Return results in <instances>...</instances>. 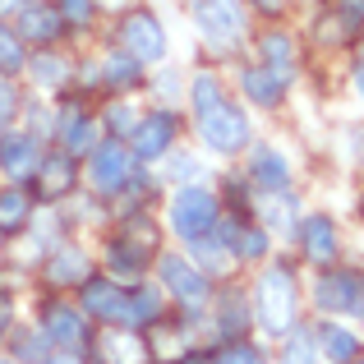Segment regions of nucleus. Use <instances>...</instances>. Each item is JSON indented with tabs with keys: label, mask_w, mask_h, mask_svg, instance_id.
<instances>
[{
	"label": "nucleus",
	"mask_w": 364,
	"mask_h": 364,
	"mask_svg": "<svg viewBox=\"0 0 364 364\" xmlns=\"http://www.w3.org/2000/svg\"><path fill=\"white\" fill-rule=\"evenodd\" d=\"M102 74H107L111 88H120V92H124V88H134V83L143 79V65L134 60V55L124 51V46H116V51H111L107 60H102Z\"/></svg>",
	"instance_id": "obj_26"
},
{
	"label": "nucleus",
	"mask_w": 364,
	"mask_h": 364,
	"mask_svg": "<svg viewBox=\"0 0 364 364\" xmlns=\"http://www.w3.org/2000/svg\"><path fill=\"white\" fill-rule=\"evenodd\" d=\"M23 42H37V46H51L60 42L65 33V18L55 14V5H42V0H23L18 5V28H14Z\"/></svg>",
	"instance_id": "obj_13"
},
{
	"label": "nucleus",
	"mask_w": 364,
	"mask_h": 364,
	"mask_svg": "<svg viewBox=\"0 0 364 364\" xmlns=\"http://www.w3.org/2000/svg\"><path fill=\"white\" fill-rule=\"evenodd\" d=\"M318 337V355H328L332 364H350L360 355V337L350 328H337V323H328V328H318L314 332Z\"/></svg>",
	"instance_id": "obj_21"
},
{
	"label": "nucleus",
	"mask_w": 364,
	"mask_h": 364,
	"mask_svg": "<svg viewBox=\"0 0 364 364\" xmlns=\"http://www.w3.org/2000/svg\"><path fill=\"white\" fill-rule=\"evenodd\" d=\"M33 180H37V194L42 198H65L74 185H79V157H70L65 148L60 152H42Z\"/></svg>",
	"instance_id": "obj_12"
},
{
	"label": "nucleus",
	"mask_w": 364,
	"mask_h": 364,
	"mask_svg": "<svg viewBox=\"0 0 364 364\" xmlns=\"http://www.w3.org/2000/svg\"><path fill=\"white\" fill-rule=\"evenodd\" d=\"M129 176H134V152L124 148L120 139L97 143V148L88 152V180H92V194L116 198L120 189L129 185Z\"/></svg>",
	"instance_id": "obj_6"
},
{
	"label": "nucleus",
	"mask_w": 364,
	"mask_h": 364,
	"mask_svg": "<svg viewBox=\"0 0 364 364\" xmlns=\"http://www.w3.org/2000/svg\"><path fill=\"white\" fill-rule=\"evenodd\" d=\"M249 5H258V9H267V14H277V9H282L286 0H249Z\"/></svg>",
	"instance_id": "obj_40"
},
{
	"label": "nucleus",
	"mask_w": 364,
	"mask_h": 364,
	"mask_svg": "<svg viewBox=\"0 0 364 364\" xmlns=\"http://www.w3.org/2000/svg\"><path fill=\"white\" fill-rule=\"evenodd\" d=\"M295 304H300V286L286 267H267L254 286V318L263 323L267 337H286L295 323Z\"/></svg>",
	"instance_id": "obj_1"
},
{
	"label": "nucleus",
	"mask_w": 364,
	"mask_h": 364,
	"mask_svg": "<svg viewBox=\"0 0 364 364\" xmlns=\"http://www.w3.org/2000/svg\"><path fill=\"white\" fill-rule=\"evenodd\" d=\"M245 92H249V102H263V107H277L282 102V92H286V83H291V74H282V70H272V65H254V70H245Z\"/></svg>",
	"instance_id": "obj_20"
},
{
	"label": "nucleus",
	"mask_w": 364,
	"mask_h": 364,
	"mask_svg": "<svg viewBox=\"0 0 364 364\" xmlns=\"http://www.w3.org/2000/svg\"><path fill=\"white\" fill-rule=\"evenodd\" d=\"M60 143L70 157H79V152H92L97 148V124H92L83 111H70V116L60 120Z\"/></svg>",
	"instance_id": "obj_23"
},
{
	"label": "nucleus",
	"mask_w": 364,
	"mask_h": 364,
	"mask_svg": "<svg viewBox=\"0 0 364 364\" xmlns=\"http://www.w3.org/2000/svg\"><path fill=\"white\" fill-rule=\"evenodd\" d=\"M42 161V148H37L33 134H0V171L9 180H28Z\"/></svg>",
	"instance_id": "obj_15"
},
{
	"label": "nucleus",
	"mask_w": 364,
	"mask_h": 364,
	"mask_svg": "<svg viewBox=\"0 0 364 364\" xmlns=\"http://www.w3.org/2000/svg\"><path fill=\"white\" fill-rule=\"evenodd\" d=\"M217 323H222V332H226V337H240V332H245L249 314H245L240 295H226V300H222V314H217Z\"/></svg>",
	"instance_id": "obj_33"
},
{
	"label": "nucleus",
	"mask_w": 364,
	"mask_h": 364,
	"mask_svg": "<svg viewBox=\"0 0 364 364\" xmlns=\"http://www.w3.org/2000/svg\"><path fill=\"white\" fill-rule=\"evenodd\" d=\"M314 304L328 314H350V318H364V277L350 272V267H337V272H323L318 286H314Z\"/></svg>",
	"instance_id": "obj_7"
},
{
	"label": "nucleus",
	"mask_w": 364,
	"mask_h": 364,
	"mask_svg": "<svg viewBox=\"0 0 364 364\" xmlns=\"http://www.w3.org/2000/svg\"><path fill=\"white\" fill-rule=\"evenodd\" d=\"M107 124H111V134H134V124H139V120H134L129 107H111L107 111Z\"/></svg>",
	"instance_id": "obj_36"
},
{
	"label": "nucleus",
	"mask_w": 364,
	"mask_h": 364,
	"mask_svg": "<svg viewBox=\"0 0 364 364\" xmlns=\"http://www.w3.org/2000/svg\"><path fill=\"white\" fill-rule=\"evenodd\" d=\"M198 134H203V143L213 152H222V157H231V152H240L245 143H249V116L240 107H217V111H208L203 120H198Z\"/></svg>",
	"instance_id": "obj_8"
},
{
	"label": "nucleus",
	"mask_w": 364,
	"mask_h": 364,
	"mask_svg": "<svg viewBox=\"0 0 364 364\" xmlns=\"http://www.w3.org/2000/svg\"><path fill=\"white\" fill-rule=\"evenodd\" d=\"M46 364H79V360H70V355H60V360H46Z\"/></svg>",
	"instance_id": "obj_42"
},
{
	"label": "nucleus",
	"mask_w": 364,
	"mask_h": 364,
	"mask_svg": "<svg viewBox=\"0 0 364 364\" xmlns=\"http://www.w3.org/2000/svg\"><path fill=\"white\" fill-rule=\"evenodd\" d=\"M124 309H129V295L120 291L107 277H88L83 282V314L102 323H124Z\"/></svg>",
	"instance_id": "obj_14"
},
{
	"label": "nucleus",
	"mask_w": 364,
	"mask_h": 364,
	"mask_svg": "<svg viewBox=\"0 0 364 364\" xmlns=\"http://www.w3.org/2000/svg\"><path fill=\"white\" fill-rule=\"evenodd\" d=\"M23 65H28V55H23V37H18L14 28L0 23V74L9 79V74H18Z\"/></svg>",
	"instance_id": "obj_31"
},
{
	"label": "nucleus",
	"mask_w": 364,
	"mask_h": 364,
	"mask_svg": "<svg viewBox=\"0 0 364 364\" xmlns=\"http://www.w3.org/2000/svg\"><path fill=\"white\" fill-rule=\"evenodd\" d=\"M295 235H300V249H304L309 263L328 267L332 258H337V226H332L328 217H309V222H300Z\"/></svg>",
	"instance_id": "obj_17"
},
{
	"label": "nucleus",
	"mask_w": 364,
	"mask_h": 364,
	"mask_svg": "<svg viewBox=\"0 0 364 364\" xmlns=\"http://www.w3.org/2000/svg\"><path fill=\"white\" fill-rule=\"evenodd\" d=\"M217 217H222L217 198L198 185H180V194L171 198V231H176L180 240H203V235H213Z\"/></svg>",
	"instance_id": "obj_2"
},
{
	"label": "nucleus",
	"mask_w": 364,
	"mask_h": 364,
	"mask_svg": "<svg viewBox=\"0 0 364 364\" xmlns=\"http://www.w3.org/2000/svg\"><path fill=\"white\" fill-rule=\"evenodd\" d=\"M194 23H198V33H203L208 42L231 46L235 37H240L245 18H240V5H235V0H198L194 5Z\"/></svg>",
	"instance_id": "obj_10"
},
{
	"label": "nucleus",
	"mask_w": 364,
	"mask_h": 364,
	"mask_svg": "<svg viewBox=\"0 0 364 364\" xmlns=\"http://www.w3.org/2000/svg\"><path fill=\"white\" fill-rule=\"evenodd\" d=\"M213 364H263V350H258L254 341H231Z\"/></svg>",
	"instance_id": "obj_34"
},
{
	"label": "nucleus",
	"mask_w": 364,
	"mask_h": 364,
	"mask_svg": "<svg viewBox=\"0 0 364 364\" xmlns=\"http://www.w3.org/2000/svg\"><path fill=\"white\" fill-rule=\"evenodd\" d=\"M341 18H346V28H355L364 23V0H341V9H337Z\"/></svg>",
	"instance_id": "obj_38"
},
{
	"label": "nucleus",
	"mask_w": 364,
	"mask_h": 364,
	"mask_svg": "<svg viewBox=\"0 0 364 364\" xmlns=\"http://www.w3.org/2000/svg\"><path fill=\"white\" fill-rule=\"evenodd\" d=\"M355 88H360V102H364V70L355 74Z\"/></svg>",
	"instance_id": "obj_41"
},
{
	"label": "nucleus",
	"mask_w": 364,
	"mask_h": 364,
	"mask_svg": "<svg viewBox=\"0 0 364 364\" xmlns=\"http://www.w3.org/2000/svg\"><path fill=\"white\" fill-rule=\"evenodd\" d=\"M157 272H161V286H166V291L180 300V309H185V314H198L208 300H213L208 272H203V267H194L189 258H180V254H161V258H157Z\"/></svg>",
	"instance_id": "obj_5"
},
{
	"label": "nucleus",
	"mask_w": 364,
	"mask_h": 364,
	"mask_svg": "<svg viewBox=\"0 0 364 364\" xmlns=\"http://www.w3.org/2000/svg\"><path fill=\"white\" fill-rule=\"evenodd\" d=\"M46 282L51 286H83L92 277V263H88V254H83L79 245H60L51 258H46Z\"/></svg>",
	"instance_id": "obj_16"
},
{
	"label": "nucleus",
	"mask_w": 364,
	"mask_h": 364,
	"mask_svg": "<svg viewBox=\"0 0 364 364\" xmlns=\"http://www.w3.org/2000/svg\"><path fill=\"white\" fill-rule=\"evenodd\" d=\"M226 102L222 83H217V74H194V83H189V107H194V116L203 120L208 111H217Z\"/></svg>",
	"instance_id": "obj_27"
},
{
	"label": "nucleus",
	"mask_w": 364,
	"mask_h": 364,
	"mask_svg": "<svg viewBox=\"0 0 364 364\" xmlns=\"http://www.w3.org/2000/svg\"><path fill=\"white\" fill-rule=\"evenodd\" d=\"M116 37H120V46L134 55L139 65H148V60H166V28H161V18L152 14V9H124L120 14V23H116Z\"/></svg>",
	"instance_id": "obj_4"
},
{
	"label": "nucleus",
	"mask_w": 364,
	"mask_h": 364,
	"mask_svg": "<svg viewBox=\"0 0 364 364\" xmlns=\"http://www.w3.org/2000/svg\"><path fill=\"white\" fill-rule=\"evenodd\" d=\"M194 176H198V161L194 157H171V180H185V185H189Z\"/></svg>",
	"instance_id": "obj_37"
},
{
	"label": "nucleus",
	"mask_w": 364,
	"mask_h": 364,
	"mask_svg": "<svg viewBox=\"0 0 364 364\" xmlns=\"http://www.w3.org/2000/svg\"><path fill=\"white\" fill-rule=\"evenodd\" d=\"M249 180L258 185V194H277V189L291 185V166H286V157L277 148H258L249 157Z\"/></svg>",
	"instance_id": "obj_18"
},
{
	"label": "nucleus",
	"mask_w": 364,
	"mask_h": 364,
	"mask_svg": "<svg viewBox=\"0 0 364 364\" xmlns=\"http://www.w3.org/2000/svg\"><path fill=\"white\" fill-rule=\"evenodd\" d=\"M102 360L107 364H143L148 360V350H143V341L134 337V332H107V337L97 341Z\"/></svg>",
	"instance_id": "obj_25"
},
{
	"label": "nucleus",
	"mask_w": 364,
	"mask_h": 364,
	"mask_svg": "<svg viewBox=\"0 0 364 364\" xmlns=\"http://www.w3.org/2000/svg\"><path fill=\"white\" fill-rule=\"evenodd\" d=\"M14 116H18V88H14V79H0V134L9 129Z\"/></svg>",
	"instance_id": "obj_35"
},
{
	"label": "nucleus",
	"mask_w": 364,
	"mask_h": 364,
	"mask_svg": "<svg viewBox=\"0 0 364 364\" xmlns=\"http://www.w3.org/2000/svg\"><path fill=\"white\" fill-rule=\"evenodd\" d=\"M258 226H272V231H282V235H295V226H300V208H295L291 189L258 194Z\"/></svg>",
	"instance_id": "obj_19"
},
{
	"label": "nucleus",
	"mask_w": 364,
	"mask_h": 364,
	"mask_svg": "<svg viewBox=\"0 0 364 364\" xmlns=\"http://www.w3.org/2000/svg\"><path fill=\"white\" fill-rule=\"evenodd\" d=\"M161 318V291L157 286H139L129 295V309H124V323H157Z\"/></svg>",
	"instance_id": "obj_28"
},
{
	"label": "nucleus",
	"mask_w": 364,
	"mask_h": 364,
	"mask_svg": "<svg viewBox=\"0 0 364 364\" xmlns=\"http://www.w3.org/2000/svg\"><path fill=\"white\" fill-rule=\"evenodd\" d=\"M258 51H263V65H272V70L291 74V60H295V46L286 33H267L263 42H258Z\"/></svg>",
	"instance_id": "obj_30"
},
{
	"label": "nucleus",
	"mask_w": 364,
	"mask_h": 364,
	"mask_svg": "<svg viewBox=\"0 0 364 364\" xmlns=\"http://www.w3.org/2000/svg\"><path fill=\"white\" fill-rule=\"evenodd\" d=\"M28 70H33V79L42 83V88H65V83H70V60H65L60 51H51V46H42V51L33 55V60H28Z\"/></svg>",
	"instance_id": "obj_24"
},
{
	"label": "nucleus",
	"mask_w": 364,
	"mask_h": 364,
	"mask_svg": "<svg viewBox=\"0 0 364 364\" xmlns=\"http://www.w3.org/2000/svg\"><path fill=\"white\" fill-rule=\"evenodd\" d=\"M282 364H318V337H314L309 328H300V332H286Z\"/></svg>",
	"instance_id": "obj_29"
},
{
	"label": "nucleus",
	"mask_w": 364,
	"mask_h": 364,
	"mask_svg": "<svg viewBox=\"0 0 364 364\" xmlns=\"http://www.w3.org/2000/svg\"><path fill=\"white\" fill-rule=\"evenodd\" d=\"M9 314H14L9 309V295H0V337H5V328H9Z\"/></svg>",
	"instance_id": "obj_39"
},
{
	"label": "nucleus",
	"mask_w": 364,
	"mask_h": 364,
	"mask_svg": "<svg viewBox=\"0 0 364 364\" xmlns=\"http://www.w3.org/2000/svg\"><path fill=\"white\" fill-rule=\"evenodd\" d=\"M0 245H5V235H0Z\"/></svg>",
	"instance_id": "obj_43"
},
{
	"label": "nucleus",
	"mask_w": 364,
	"mask_h": 364,
	"mask_svg": "<svg viewBox=\"0 0 364 364\" xmlns=\"http://www.w3.org/2000/svg\"><path fill=\"white\" fill-rule=\"evenodd\" d=\"M171 143H176V116H171V111H152V116L139 120V124H134V134H129V152L139 161L166 157Z\"/></svg>",
	"instance_id": "obj_11"
},
{
	"label": "nucleus",
	"mask_w": 364,
	"mask_h": 364,
	"mask_svg": "<svg viewBox=\"0 0 364 364\" xmlns=\"http://www.w3.org/2000/svg\"><path fill=\"white\" fill-rule=\"evenodd\" d=\"M28 217H33V198H28V189H18V185L0 189V235L23 231Z\"/></svg>",
	"instance_id": "obj_22"
},
{
	"label": "nucleus",
	"mask_w": 364,
	"mask_h": 364,
	"mask_svg": "<svg viewBox=\"0 0 364 364\" xmlns=\"http://www.w3.org/2000/svg\"><path fill=\"white\" fill-rule=\"evenodd\" d=\"M55 5V14L65 18V23H74V28H88L92 23V14H97V0H51Z\"/></svg>",
	"instance_id": "obj_32"
},
{
	"label": "nucleus",
	"mask_w": 364,
	"mask_h": 364,
	"mask_svg": "<svg viewBox=\"0 0 364 364\" xmlns=\"http://www.w3.org/2000/svg\"><path fill=\"white\" fill-rule=\"evenodd\" d=\"M42 337L55 341L60 350H83L92 341V332H88L83 309H74V304H65V300H51L42 309Z\"/></svg>",
	"instance_id": "obj_9"
},
{
	"label": "nucleus",
	"mask_w": 364,
	"mask_h": 364,
	"mask_svg": "<svg viewBox=\"0 0 364 364\" xmlns=\"http://www.w3.org/2000/svg\"><path fill=\"white\" fill-rule=\"evenodd\" d=\"M152 254H157V226H152L148 217L124 222L116 231V240H111V249H107L111 272H120V277H139L143 267L152 263Z\"/></svg>",
	"instance_id": "obj_3"
}]
</instances>
